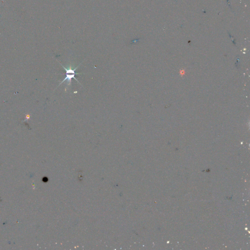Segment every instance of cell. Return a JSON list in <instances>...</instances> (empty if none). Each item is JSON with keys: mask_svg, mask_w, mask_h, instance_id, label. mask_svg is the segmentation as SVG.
Listing matches in <instances>:
<instances>
[{"mask_svg": "<svg viewBox=\"0 0 250 250\" xmlns=\"http://www.w3.org/2000/svg\"><path fill=\"white\" fill-rule=\"evenodd\" d=\"M80 65H79V66H78L77 67H76V68H75L74 69H72V68H65V67H64L62 65H61L63 67V68H64V70L66 71V78L64 79V80H63V81L61 83H60V84H59V86L61 85L63 83H64L65 81H67V83H68V85H70L71 84V79H72V78L74 79L75 80H76V81L78 82L79 83H80L78 81V80L76 78H75V76L76 74H78V73H76V72H75V71L77 70L78 68L80 66Z\"/></svg>", "mask_w": 250, "mask_h": 250, "instance_id": "6da1fadb", "label": "cell"}]
</instances>
